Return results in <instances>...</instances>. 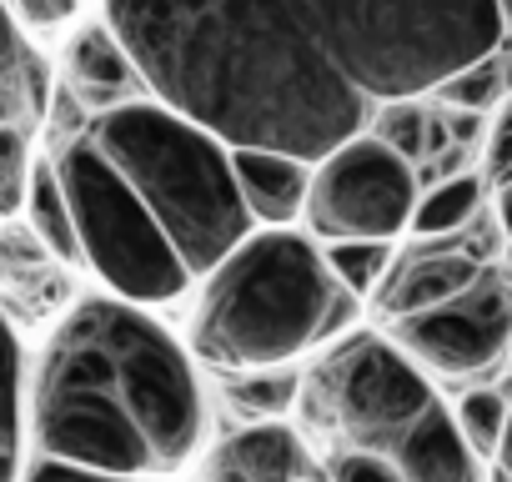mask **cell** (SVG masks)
<instances>
[{
  "instance_id": "6da1fadb",
  "label": "cell",
  "mask_w": 512,
  "mask_h": 482,
  "mask_svg": "<svg viewBox=\"0 0 512 482\" xmlns=\"http://www.w3.org/2000/svg\"><path fill=\"white\" fill-rule=\"evenodd\" d=\"M101 21L161 106L312 166L507 31L502 0H101Z\"/></svg>"
},
{
  "instance_id": "7a4b0ae2",
  "label": "cell",
  "mask_w": 512,
  "mask_h": 482,
  "mask_svg": "<svg viewBox=\"0 0 512 482\" xmlns=\"http://www.w3.org/2000/svg\"><path fill=\"white\" fill-rule=\"evenodd\" d=\"M26 442L86 472L171 482L211 447L201 367L151 307L81 297L31 362Z\"/></svg>"
},
{
  "instance_id": "3957f363",
  "label": "cell",
  "mask_w": 512,
  "mask_h": 482,
  "mask_svg": "<svg viewBox=\"0 0 512 482\" xmlns=\"http://www.w3.org/2000/svg\"><path fill=\"white\" fill-rule=\"evenodd\" d=\"M362 302L302 226H256L186 297L181 342L216 377L302 372L357 332Z\"/></svg>"
},
{
  "instance_id": "277c9868",
  "label": "cell",
  "mask_w": 512,
  "mask_h": 482,
  "mask_svg": "<svg viewBox=\"0 0 512 482\" xmlns=\"http://www.w3.org/2000/svg\"><path fill=\"white\" fill-rule=\"evenodd\" d=\"M81 131L161 226L191 282H201L236 241L256 231L236 191L231 146L191 116L161 106L156 96H141L111 111H91Z\"/></svg>"
},
{
  "instance_id": "5b68a950",
  "label": "cell",
  "mask_w": 512,
  "mask_h": 482,
  "mask_svg": "<svg viewBox=\"0 0 512 482\" xmlns=\"http://www.w3.org/2000/svg\"><path fill=\"white\" fill-rule=\"evenodd\" d=\"M51 166H56V181H61L71 221H76L81 267H91V277L111 297L156 312V307L186 302L196 292L191 272L171 252L161 226L146 216V206L131 196V186L116 176V166L91 146V136L81 126L61 136Z\"/></svg>"
},
{
  "instance_id": "8992f818",
  "label": "cell",
  "mask_w": 512,
  "mask_h": 482,
  "mask_svg": "<svg viewBox=\"0 0 512 482\" xmlns=\"http://www.w3.org/2000/svg\"><path fill=\"white\" fill-rule=\"evenodd\" d=\"M437 402L432 377L387 337L347 332L317 367L302 372V437H322L332 452H397L412 422Z\"/></svg>"
},
{
  "instance_id": "52a82bcc",
  "label": "cell",
  "mask_w": 512,
  "mask_h": 482,
  "mask_svg": "<svg viewBox=\"0 0 512 482\" xmlns=\"http://www.w3.org/2000/svg\"><path fill=\"white\" fill-rule=\"evenodd\" d=\"M417 196H422L417 166L387 151L372 131H362L332 146L312 166L302 231L322 247H337V241H387V247H397L412 226Z\"/></svg>"
},
{
  "instance_id": "ba28073f",
  "label": "cell",
  "mask_w": 512,
  "mask_h": 482,
  "mask_svg": "<svg viewBox=\"0 0 512 482\" xmlns=\"http://www.w3.org/2000/svg\"><path fill=\"white\" fill-rule=\"evenodd\" d=\"M427 377L472 382L507 362L512 352V277L497 267H482V277L447 297L432 312L402 317L382 327Z\"/></svg>"
},
{
  "instance_id": "9c48e42d",
  "label": "cell",
  "mask_w": 512,
  "mask_h": 482,
  "mask_svg": "<svg viewBox=\"0 0 512 482\" xmlns=\"http://www.w3.org/2000/svg\"><path fill=\"white\" fill-rule=\"evenodd\" d=\"M482 267H487V247H472L467 231L462 236H447V241H417L412 252H397L392 277L372 297L382 327L442 307L447 297L467 292L482 277Z\"/></svg>"
},
{
  "instance_id": "30bf717a",
  "label": "cell",
  "mask_w": 512,
  "mask_h": 482,
  "mask_svg": "<svg viewBox=\"0 0 512 482\" xmlns=\"http://www.w3.org/2000/svg\"><path fill=\"white\" fill-rule=\"evenodd\" d=\"M312 472V447L292 422L236 427L201 457V482H307Z\"/></svg>"
},
{
  "instance_id": "8fae6325",
  "label": "cell",
  "mask_w": 512,
  "mask_h": 482,
  "mask_svg": "<svg viewBox=\"0 0 512 482\" xmlns=\"http://www.w3.org/2000/svg\"><path fill=\"white\" fill-rule=\"evenodd\" d=\"M61 71H66V86L76 96H86L96 111H111L121 101H141L151 96L136 61L126 56V46L116 41V31L106 21H81L66 41V56H61Z\"/></svg>"
},
{
  "instance_id": "7c38bea8",
  "label": "cell",
  "mask_w": 512,
  "mask_h": 482,
  "mask_svg": "<svg viewBox=\"0 0 512 482\" xmlns=\"http://www.w3.org/2000/svg\"><path fill=\"white\" fill-rule=\"evenodd\" d=\"M231 171H236V191L256 226H297L302 221L312 161H297L287 151H262V146H231Z\"/></svg>"
},
{
  "instance_id": "4fadbf2b",
  "label": "cell",
  "mask_w": 512,
  "mask_h": 482,
  "mask_svg": "<svg viewBox=\"0 0 512 482\" xmlns=\"http://www.w3.org/2000/svg\"><path fill=\"white\" fill-rule=\"evenodd\" d=\"M392 462L407 482H482V457L462 442L452 407L442 397L412 422V432L397 442Z\"/></svg>"
},
{
  "instance_id": "5bb4252c",
  "label": "cell",
  "mask_w": 512,
  "mask_h": 482,
  "mask_svg": "<svg viewBox=\"0 0 512 482\" xmlns=\"http://www.w3.org/2000/svg\"><path fill=\"white\" fill-rule=\"evenodd\" d=\"M26 377L31 362L0 312V482H21L26 472Z\"/></svg>"
},
{
  "instance_id": "9a60e30c",
  "label": "cell",
  "mask_w": 512,
  "mask_h": 482,
  "mask_svg": "<svg viewBox=\"0 0 512 482\" xmlns=\"http://www.w3.org/2000/svg\"><path fill=\"white\" fill-rule=\"evenodd\" d=\"M482 196H487V186H482L477 171H457V176H442V181L422 186L407 236H417V241H447V236L472 231V221L482 211Z\"/></svg>"
},
{
  "instance_id": "2e32d148",
  "label": "cell",
  "mask_w": 512,
  "mask_h": 482,
  "mask_svg": "<svg viewBox=\"0 0 512 482\" xmlns=\"http://www.w3.org/2000/svg\"><path fill=\"white\" fill-rule=\"evenodd\" d=\"M31 236L41 241V247L71 267H81V241H76V221H71V206H66V191L56 181V166L51 156H41L31 166V186H26V206H21Z\"/></svg>"
},
{
  "instance_id": "e0dca14e",
  "label": "cell",
  "mask_w": 512,
  "mask_h": 482,
  "mask_svg": "<svg viewBox=\"0 0 512 482\" xmlns=\"http://www.w3.org/2000/svg\"><path fill=\"white\" fill-rule=\"evenodd\" d=\"M387 151H397L402 161H432V156H442V151H457L452 141H447V126H442V111H432L427 106V96L422 101H387L377 116H372V126H367Z\"/></svg>"
},
{
  "instance_id": "ac0fdd59",
  "label": "cell",
  "mask_w": 512,
  "mask_h": 482,
  "mask_svg": "<svg viewBox=\"0 0 512 482\" xmlns=\"http://www.w3.org/2000/svg\"><path fill=\"white\" fill-rule=\"evenodd\" d=\"M221 397L226 407L241 417V427L251 422H287V412L302 397V372H246V377H221Z\"/></svg>"
},
{
  "instance_id": "d6986e66",
  "label": "cell",
  "mask_w": 512,
  "mask_h": 482,
  "mask_svg": "<svg viewBox=\"0 0 512 482\" xmlns=\"http://www.w3.org/2000/svg\"><path fill=\"white\" fill-rule=\"evenodd\" d=\"M512 96V76L502 66V56H487V61H472L462 66L457 76H447L427 101H437L442 111H472V116H487L492 106H502Z\"/></svg>"
},
{
  "instance_id": "ffe728a7",
  "label": "cell",
  "mask_w": 512,
  "mask_h": 482,
  "mask_svg": "<svg viewBox=\"0 0 512 482\" xmlns=\"http://www.w3.org/2000/svg\"><path fill=\"white\" fill-rule=\"evenodd\" d=\"M317 247H322V241H317ZM322 252H327L337 282H342L357 302L377 297L382 282H387L392 267H397V247H387V241H337V247H322Z\"/></svg>"
},
{
  "instance_id": "44dd1931",
  "label": "cell",
  "mask_w": 512,
  "mask_h": 482,
  "mask_svg": "<svg viewBox=\"0 0 512 482\" xmlns=\"http://www.w3.org/2000/svg\"><path fill=\"white\" fill-rule=\"evenodd\" d=\"M0 86H11L36 116L46 111V66L31 56L16 11L0 0Z\"/></svg>"
},
{
  "instance_id": "7402d4cb",
  "label": "cell",
  "mask_w": 512,
  "mask_h": 482,
  "mask_svg": "<svg viewBox=\"0 0 512 482\" xmlns=\"http://www.w3.org/2000/svg\"><path fill=\"white\" fill-rule=\"evenodd\" d=\"M507 402L497 387H467L457 402H452V422L462 432V442L487 462H497V447H502V432H507Z\"/></svg>"
},
{
  "instance_id": "603a6c76",
  "label": "cell",
  "mask_w": 512,
  "mask_h": 482,
  "mask_svg": "<svg viewBox=\"0 0 512 482\" xmlns=\"http://www.w3.org/2000/svg\"><path fill=\"white\" fill-rule=\"evenodd\" d=\"M31 166V126H0V216H21Z\"/></svg>"
},
{
  "instance_id": "cb8c5ba5",
  "label": "cell",
  "mask_w": 512,
  "mask_h": 482,
  "mask_svg": "<svg viewBox=\"0 0 512 482\" xmlns=\"http://www.w3.org/2000/svg\"><path fill=\"white\" fill-rule=\"evenodd\" d=\"M327 482H407L387 452H332Z\"/></svg>"
},
{
  "instance_id": "d4e9b609",
  "label": "cell",
  "mask_w": 512,
  "mask_h": 482,
  "mask_svg": "<svg viewBox=\"0 0 512 482\" xmlns=\"http://www.w3.org/2000/svg\"><path fill=\"white\" fill-rule=\"evenodd\" d=\"M6 6H11L16 21L31 26V31H61V26H76V21H81L86 0H6Z\"/></svg>"
},
{
  "instance_id": "484cf974",
  "label": "cell",
  "mask_w": 512,
  "mask_h": 482,
  "mask_svg": "<svg viewBox=\"0 0 512 482\" xmlns=\"http://www.w3.org/2000/svg\"><path fill=\"white\" fill-rule=\"evenodd\" d=\"M21 482H126V477H106V472H86V467H71V462H56V457H31Z\"/></svg>"
},
{
  "instance_id": "4316f807",
  "label": "cell",
  "mask_w": 512,
  "mask_h": 482,
  "mask_svg": "<svg viewBox=\"0 0 512 482\" xmlns=\"http://www.w3.org/2000/svg\"><path fill=\"white\" fill-rule=\"evenodd\" d=\"M497 472L512 482V402H507V432H502V447H497Z\"/></svg>"
},
{
  "instance_id": "83f0119b",
  "label": "cell",
  "mask_w": 512,
  "mask_h": 482,
  "mask_svg": "<svg viewBox=\"0 0 512 482\" xmlns=\"http://www.w3.org/2000/svg\"><path fill=\"white\" fill-rule=\"evenodd\" d=\"M497 221H502V236L512 241V181L497 186Z\"/></svg>"
},
{
  "instance_id": "f1b7e54d",
  "label": "cell",
  "mask_w": 512,
  "mask_h": 482,
  "mask_svg": "<svg viewBox=\"0 0 512 482\" xmlns=\"http://www.w3.org/2000/svg\"><path fill=\"white\" fill-rule=\"evenodd\" d=\"M307 482H327V472H312V477H307Z\"/></svg>"
},
{
  "instance_id": "f546056e",
  "label": "cell",
  "mask_w": 512,
  "mask_h": 482,
  "mask_svg": "<svg viewBox=\"0 0 512 482\" xmlns=\"http://www.w3.org/2000/svg\"><path fill=\"white\" fill-rule=\"evenodd\" d=\"M502 111H507V116H512V96H507V101H502Z\"/></svg>"
},
{
  "instance_id": "4dcf8cb0",
  "label": "cell",
  "mask_w": 512,
  "mask_h": 482,
  "mask_svg": "<svg viewBox=\"0 0 512 482\" xmlns=\"http://www.w3.org/2000/svg\"><path fill=\"white\" fill-rule=\"evenodd\" d=\"M507 367H512V352H507Z\"/></svg>"
},
{
  "instance_id": "1f68e13d",
  "label": "cell",
  "mask_w": 512,
  "mask_h": 482,
  "mask_svg": "<svg viewBox=\"0 0 512 482\" xmlns=\"http://www.w3.org/2000/svg\"><path fill=\"white\" fill-rule=\"evenodd\" d=\"M502 482H507V477H502Z\"/></svg>"
}]
</instances>
